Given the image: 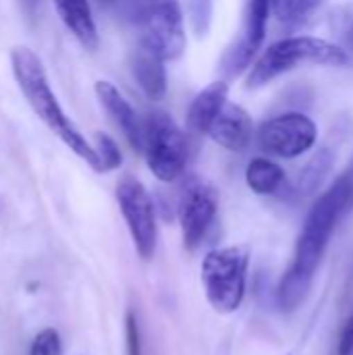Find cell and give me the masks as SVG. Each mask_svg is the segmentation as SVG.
Listing matches in <instances>:
<instances>
[{
    "label": "cell",
    "instance_id": "cell-23",
    "mask_svg": "<svg viewBox=\"0 0 353 355\" xmlns=\"http://www.w3.org/2000/svg\"><path fill=\"white\" fill-rule=\"evenodd\" d=\"M335 355H353V316L347 318L345 324L341 327Z\"/></svg>",
    "mask_w": 353,
    "mask_h": 355
},
{
    "label": "cell",
    "instance_id": "cell-2",
    "mask_svg": "<svg viewBox=\"0 0 353 355\" xmlns=\"http://www.w3.org/2000/svg\"><path fill=\"white\" fill-rule=\"evenodd\" d=\"M10 64H12V75L17 79V85H19L21 94L25 96L27 104L33 108V112L79 158H83L96 173H100V158H98L96 148L81 135V131L64 114L62 106L58 104L52 87H50L48 73H46L40 56L31 48L17 46L10 52Z\"/></svg>",
    "mask_w": 353,
    "mask_h": 355
},
{
    "label": "cell",
    "instance_id": "cell-24",
    "mask_svg": "<svg viewBox=\"0 0 353 355\" xmlns=\"http://www.w3.org/2000/svg\"><path fill=\"white\" fill-rule=\"evenodd\" d=\"M37 4H40V0H23L25 12H27L29 17H33V15H35V10H37Z\"/></svg>",
    "mask_w": 353,
    "mask_h": 355
},
{
    "label": "cell",
    "instance_id": "cell-22",
    "mask_svg": "<svg viewBox=\"0 0 353 355\" xmlns=\"http://www.w3.org/2000/svg\"><path fill=\"white\" fill-rule=\"evenodd\" d=\"M125 333H127V355H141L139 327H137V316H135L133 310L127 312V318H125Z\"/></svg>",
    "mask_w": 353,
    "mask_h": 355
},
{
    "label": "cell",
    "instance_id": "cell-7",
    "mask_svg": "<svg viewBox=\"0 0 353 355\" xmlns=\"http://www.w3.org/2000/svg\"><path fill=\"white\" fill-rule=\"evenodd\" d=\"M216 212H218L216 187L198 175H189L187 179H183L177 198V216L181 223L183 245L189 252L202 245L204 237L214 225Z\"/></svg>",
    "mask_w": 353,
    "mask_h": 355
},
{
    "label": "cell",
    "instance_id": "cell-15",
    "mask_svg": "<svg viewBox=\"0 0 353 355\" xmlns=\"http://www.w3.org/2000/svg\"><path fill=\"white\" fill-rule=\"evenodd\" d=\"M246 183L258 196H273L285 185V171L270 158H254L246 168Z\"/></svg>",
    "mask_w": 353,
    "mask_h": 355
},
{
    "label": "cell",
    "instance_id": "cell-10",
    "mask_svg": "<svg viewBox=\"0 0 353 355\" xmlns=\"http://www.w3.org/2000/svg\"><path fill=\"white\" fill-rule=\"evenodd\" d=\"M96 96L104 110L112 116L117 127L123 131L125 139L135 152H144V121L133 110V106L123 98V94L110 83V81H98L96 83Z\"/></svg>",
    "mask_w": 353,
    "mask_h": 355
},
{
    "label": "cell",
    "instance_id": "cell-12",
    "mask_svg": "<svg viewBox=\"0 0 353 355\" xmlns=\"http://www.w3.org/2000/svg\"><path fill=\"white\" fill-rule=\"evenodd\" d=\"M227 96H229V81L216 79L210 85H206L189 104L187 129L193 135H208L212 123L216 121L223 106L227 104Z\"/></svg>",
    "mask_w": 353,
    "mask_h": 355
},
{
    "label": "cell",
    "instance_id": "cell-16",
    "mask_svg": "<svg viewBox=\"0 0 353 355\" xmlns=\"http://www.w3.org/2000/svg\"><path fill=\"white\" fill-rule=\"evenodd\" d=\"M335 156L329 148H320L316 150L308 162L302 166V171L298 173L295 179V191L300 196H312L316 193V189L325 183V179L329 177L331 168H333Z\"/></svg>",
    "mask_w": 353,
    "mask_h": 355
},
{
    "label": "cell",
    "instance_id": "cell-9",
    "mask_svg": "<svg viewBox=\"0 0 353 355\" xmlns=\"http://www.w3.org/2000/svg\"><path fill=\"white\" fill-rule=\"evenodd\" d=\"M318 137V129L304 112H283L264 121L258 129V146L277 158H298L306 154Z\"/></svg>",
    "mask_w": 353,
    "mask_h": 355
},
{
    "label": "cell",
    "instance_id": "cell-4",
    "mask_svg": "<svg viewBox=\"0 0 353 355\" xmlns=\"http://www.w3.org/2000/svg\"><path fill=\"white\" fill-rule=\"evenodd\" d=\"M248 245H227L208 252L202 260L200 279L210 308L218 314H233L241 308L250 268Z\"/></svg>",
    "mask_w": 353,
    "mask_h": 355
},
{
    "label": "cell",
    "instance_id": "cell-1",
    "mask_svg": "<svg viewBox=\"0 0 353 355\" xmlns=\"http://www.w3.org/2000/svg\"><path fill=\"white\" fill-rule=\"evenodd\" d=\"M353 210V168L343 173L310 208L295 243L293 262L277 287L283 312H295L308 297L337 225Z\"/></svg>",
    "mask_w": 353,
    "mask_h": 355
},
{
    "label": "cell",
    "instance_id": "cell-17",
    "mask_svg": "<svg viewBox=\"0 0 353 355\" xmlns=\"http://www.w3.org/2000/svg\"><path fill=\"white\" fill-rule=\"evenodd\" d=\"M329 33L333 37V44H337L345 56L350 58V64L353 67V2L337 4L327 19Z\"/></svg>",
    "mask_w": 353,
    "mask_h": 355
},
{
    "label": "cell",
    "instance_id": "cell-21",
    "mask_svg": "<svg viewBox=\"0 0 353 355\" xmlns=\"http://www.w3.org/2000/svg\"><path fill=\"white\" fill-rule=\"evenodd\" d=\"M62 354V345H60V337L54 329H46L42 331L33 345H31V352L29 355H60Z\"/></svg>",
    "mask_w": 353,
    "mask_h": 355
},
{
    "label": "cell",
    "instance_id": "cell-8",
    "mask_svg": "<svg viewBox=\"0 0 353 355\" xmlns=\"http://www.w3.org/2000/svg\"><path fill=\"white\" fill-rule=\"evenodd\" d=\"M117 202L141 260H152L158 243L156 208L148 189L135 177H123L117 185Z\"/></svg>",
    "mask_w": 353,
    "mask_h": 355
},
{
    "label": "cell",
    "instance_id": "cell-14",
    "mask_svg": "<svg viewBox=\"0 0 353 355\" xmlns=\"http://www.w3.org/2000/svg\"><path fill=\"white\" fill-rule=\"evenodd\" d=\"M56 12L62 19V23L69 27V31L87 48H98V27L92 15L89 0H54Z\"/></svg>",
    "mask_w": 353,
    "mask_h": 355
},
{
    "label": "cell",
    "instance_id": "cell-11",
    "mask_svg": "<svg viewBox=\"0 0 353 355\" xmlns=\"http://www.w3.org/2000/svg\"><path fill=\"white\" fill-rule=\"evenodd\" d=\"M208 135L229 152H243L254 137V121L246 108L227 102L212 123Z\"/></svg>",
    "mask_w": 353,
    "mask_h": 355
},
{
    "label": "cell",
    "instance_id": "cell-19",
    "mask_svg": "<svg viewBox=\"0 0 353 355\" xmlns=\"http://www.w3.org/2000/svg\"><path fill=\"white\" fill-rule=\"evenodd\" d=\"M214 0H187V19L198 40L206 37L212 27Z\"/></svg>",
    "mask_w": 353,
    "mask_h": 355
},
{
    "label": "cell",
    "instance_id": "cell-3",
    "mask_svg": "<svg viewBox=\"0 0 353 355\" xmlns=\"http://www.w3.org/2000/svg\"><path fill=\"white\" fill-rule=\"evenodd\" d=\"M302 64H322V67H347L350 58L345 52L320 37H310V35H295V37H285L275 44H270L262 56L256 60L248 75V89H260L268 85L273 79L279 75L293 71Z\"/></svg>",
    "mask_w": 353,
    "mask_h": 355
},
{
    "label": "cell",
    "instance_id": "cell-18",
    "mask_svg": "<svg viewBox=\"0 0 353 355\" xmlns=\"http://www.w3.org/2000/svg\"><path fill=\"white\" fill-rule=\"evenodd\" d=\"M325 0H275L273 12L285 27H298L306 23Z\"/></svg>",
    "mask_w": 353,
    "mask_h": 355
},
{
    "label": "cell",
    "instance_id": "cell-20",
    "mask_svg": "<svg viewBox=\"0 0 353 355\" xmlns=\"http://www.w3.org/2000/svg\"><path fill=\"white\" fill-rule=\"evenodd\" d=\"M94 148H96L98 158H100V173H108V171H114V168L121 166L123 154H121L117 141L110 135L98 131L94 135Z\"/></svg>",
    "mask_w": 353,
    "mask_h": 355
},
{
    "label": "cell",
    "instance_id": "cell-25",
    "mask_svg": "<svg viewBox=\"0 0 353 355\" xmlns=\"http://www.w3.org/2000/svg\"><path fill=\"white\" fill-rule=\"evenodd\" d=\"M102 6H112V8H117V4H119V0H98Z\"/></svg>",
    "mask_w": 353,
    "mask_h": 355
},
{
    "label": "cell",
    "instance_id": "cell-6",
    "mask_svg": "<svg viewBox=\"0 0 353 355\" xmlns=\"http://www.w3.org/2000/svg\"><path fill=\"white\" fill-rule=\"evenodd\" d=\"M273 2L275 0H241L237 31L218 60L221 79L231 81L237 79L243 71H248L252 58L256 56L266 37V25L273 12Z\"/></svg>",
    "mask_w": 353,
    "mask_h": 355
},
{
    "label": "cell",
    "instance_id": "cell-13",
    "mask_svg": "<svg viewBox=\"0 0 353 355\" xmlns=\"http://www.w3.org/2000/svg\"><path fill=\"white\" fill-rule=\"evenodd\" d=\"M131 73L137 81V85L141 87V92L154 100V102H162L166 98V69H164V60L158 58L154 52H150L148 48L139 46L133 50L131 54Z\"/></svg>",
    "mask_w": 353,
    "mask_h": 355
},
{
    "label": "cell",
    "instance_id": "cell-5",
    "mask_svg": "<svg viewBox=\"0 0 353 355\" xmlns=\"http://www.w3.org/2000/svg\"><path fill=\"white\" fill-rule=\"evenodd\" d=\"M148 168L162 183L177 181L189 160L185 133L164 110H154L144 121V152Z\"/></svg>",
    "mask_w": 353,
    "mask_h": 355
}]
</instances>
